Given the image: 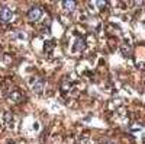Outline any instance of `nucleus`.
Segmentation results:
<instances>
[{
  "instance_id": "nucleus-6",
  "label": "nucleus",
  "mask_w": 145,
  "mask_h": 144,
  "mask_svg": "<svg viewBox=\"0 0 145 144\" xmlns=\"http://www.w3.org/2000/svg\"><path fill=\"white\" fill-rule=\"evenodd\" d=\"M83 50H84V41L83 39H77L76 44H74V47H72V51L77 54V53H81Z\"/></svg>"
},
{
  "instance_id": "nucleus-2",
  "label": "nucleus",
  "mask_w": 145,
  "mask_h": 144,
  "mask_svg": "<svg viewBox=\"0 0 145 144\" xmlns=\"http://www.w3.org/2000/svg\"><path fill=\"white\" fill-rule=\"evenodd\" d=\"M7 99H9V102H12V103H20V102L23 101V95H22V92H20L19 89L12 87V89L9 90V93H7Z\"/></svg>"
},
{
  "instance_id": "nucleus-4",
  "label": "nucleus",
  "mask_w": 145,
  "mask_h": 144,
  "mask_svg": "<svg viewBox=\"0 0 145 144\" xmlns=\"http://www.w3.org/2000/svg\"><path fill=\"white\" fill-rule=\"evenodd\" d=\"M31 89H32V92H35V93H42L44 89H45V82H44L42 79H39V77L32 79V82H31Z\"/></svg>"
},
{
  "instance_id": "nucleus-1",
  "label": "nucleus",
  "mask_w": 145,
  "mask_h": 144,
  "mask_svg": "<svg viewBox=\"0 0 145 144\" xmlns=\"http://www.w3.org/2000/svg\"><path fill=\"white\" fill-rule=\"evenodd\" d=\"M42 16H44V10H42L39 6H33V7H31L29 12H28V19H29L31 22H38V20L42 19Z\"/></svg>"
},
{
  "instance_id": "nucleus-3",
  "label": "nucleus",
  "mask_w": 145,
  "mask_h": 144,
  "mask_svg": "<svg viewBox=\"0 0 145 144\" xmlns=\"http://www.w3.org/2000/svg\"><path fill=\"white\" fill-rule=\"evenodd\" d=\"M13 18H15V15H13V12H12L9 7H2L0 9V22L2 23H9V22L13 20Z\"/></svg>"
},
{
  "instance_id": "nucleus-9",
  "label": "nucleus",
  "mask_w": 145,
  "mask_h": 144,
  "mask_svg": "<svg viewBox=\"0 0 145 144\" xmlns=\"http://www.w3.org/2000/svg\"><path fill=\"white\" fill-rule=\"evenodd\" d=\"M102 144H116V143H113V141H109V140H105V141H102Z\"/></svg>"
},
{
  "instance_id": "nucleus-8",
  "label": "nucleus",
  "mask_w": 145,
  "mask_h": 144,
  "mask_svg": "<svg viewBox=\"0 0 145 144\" xmlns=\"http://www.w3.org/2000/svg\"><path fill=\"white\" fill-rule=\"evenodd\" d=\"M78 143H80V144H90V137H89V134L80 135V137H78Z\"/></svg>"
},
{
  "instance_id": "nucleus-5",
  "label": "nucleus",
  "mask_w": 145,
  "mask_h": 144,
  "mask_svg": "<svg viewBox=\"0 0 145 144\" xmlns=\"http://www.w3.org/2000/svg\"><path fill=\"white\" fill-rule=\"evenodd\" d=\"M3 124L6 125V128L9 130H13L15 128V124H16V118L12 112H5L3 115Z\"/></svg>"
},
{
  "instance_id": "nucleus-7",
  "label": "nucleus",
  "mask_w": 145,
  "mask_h": 144,
  "mask_svg": "<svg viewBox=\"0 0 145 144\" xmlns=\"http://www.w3.org/2000/svg\"><path fill=\"white\" fill-rule=\"evenodd\" d=\"M63 6H64V9L68 10V12H74L77 3H76V2H63Z\"/></svg>"
}]
</instances>
